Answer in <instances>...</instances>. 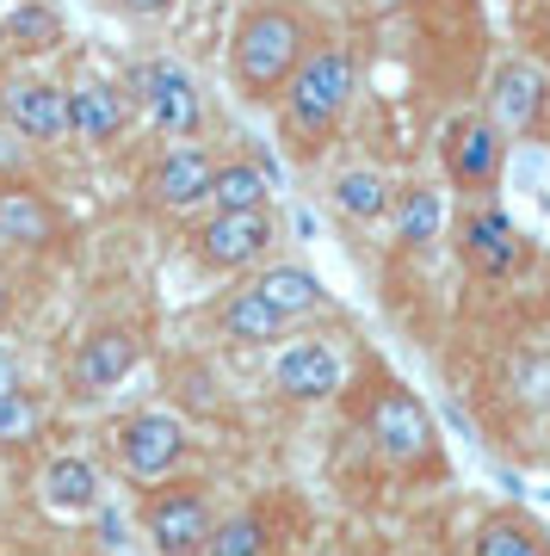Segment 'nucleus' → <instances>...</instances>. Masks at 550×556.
<instances>
[{
  "instance_id": "obj_1",
  "label": "nucleus",
  "mask_w": 550,
  "mask_h": 556,
  "mask_svg": "<svg viewBox=\"0 0 550 556\" xmlns=\"http://www.w3.org/2000/svg\"><path fill=\"white\" fill-rule=\"evenodd\" d=\"M353 87H359L353 50L328 43V50L303 56V62H297V75L285 80V130L315 149V142L340 124V112L353 105Z\"/></svg>"
},
{
  "instance_id": "obj_2",
  "label": "nucleus",
  "mask_w": 550,
  "mask_h": 556,
  "mask_svg": "<svg viewBox=\"0 0 550 556\" xmlns=\"http://www.w3.org/2000/svg\"><path fill=\"white\" fill-rule=\"evenodd\" d=\"M297 62H303V25L291 13H278V7H260L248 13L236 31V80L248 100H273L285 93V80L297 75Z\"/></svg>"
},
{
  "instance_id": "obj_3",
  "label": "nucleus",
  "mask_w": 550,
  "mask_h": 556,
  "mask_svg": "<svg viewBox=\"0 0 550 556\" xmlns=\"http://www.w3.org/2000/svg\"><path fill=\"white\" fill-rule=\"evenodd\" d=\"M273 241H278L273 211H211L192 229V254L211 273H241V266H260L273 254Z\"/></svg>"
},
{
  "instance_id": "obj_4",
  "label": "nucleus",
  "mask_w": 550,
  "mask_h": 556,
  "mask_svg": "<svg viewBox=\"0 0 550 556\" xmlns=\"http://www.w3.org/2000/svg\"><path fill=\"white\" fill-rule=\"evenodd\" d=\"M112 452H118L130 482H167L179 470V457H186V420L161 415V408H142V415L118 420Z\"/></svg>"
},
{
  "instance_id": "obj_5",
  "label": "nucleus",
  "mask_w": 550,
  "mask_h": 556,
  "mask_svg": "<svg viewBox=\"0 0 550 556\" xmlns=\"http://www.w3.org/2000/svg\"><path fill=\"white\" fill-rule=\"evenodd\" d=\"M142 526H149L155 556H198L204 538H211V526H216V514H211V501H204V489L174 482V489H155V495H149Z\"/></svg>"
},
{
  "instance_id": "obj_6",
  "label": "nucleus",
  "mask_w": 550,
  "mask_h": 556,
  "mask_svg": "<svg viewBox=\"0 0 550 556\" xmlns=\"http://www.w3.org/2000/svg\"><path fill=\"white\" fill-rule=\"evenodd\" d=\"M365 427H372L377 452L390 457V464H421V457H433V420L402 383H384L377 390L372 408H365Z\"/></svg>"
},
{
  "instance_id": "obj_7",
  "label": "nucleus",
  "mask_w": 550,
  "mask_h": 556,
  "mask_svg": "<svg viewBox=\"0 0 550 556\" xmlns=\"http://www.w3.org/2000/svg\"><path fill=\"white\" fill-rule=\"evenodd\" d=\"M137 93L149 105V124H155L161 137H198V124H204V105H198V80L179 68V62H142L137 68Z\"/></svg>"
},
{
  "instance_id": "obj_8",
  "label": "nucleus",
  "mask_w": 550,
  "mask_h": 556,
  "mask_svg": "<svg viewBox=\"0 0 550 556\" xmlns=\"http://www.w3.org/2000/svg\"><path fill=\"white\" fill-rule=\"evenodd\" d=\"M439 161L458 192H489L501 174V130L489 118H452L439 137Z\"/></svg>"
},
{
  "instance_id": "obj_9",
  "label": "nucleus",
  "mask_w": 550,
  "mask_h": 556,
  "mask_svg": "<svg viewBox=\"0 0 550 556\" xmlns=\"http://www.w3.org/2000/svg\"><path fill=\"white\" fill-rule=\"evenodd\" d=\"M0 124L25 142L68 137V87H57V80H7L0 87Z\"/></svg>"
},
{
  "instance_id": "obj_10",
  "label": "nucleus",
  "mask_w": 550,
  "mask_h": 556,
  "mask_svg": "<svg viewBox=\"0 0 550 556\" xmlns=\"http://www.w3.org/2000/svg\"><path fill=\"white\" fill-rule=\"evenodd\" d=\"M137 334L130 328H93V334L75 346L68 358V390L75 396H105V390H118L130 371H137Z\"/></svg>"
},
{
  "instance_id": "obj_11",
  "label": "nucleus",
  "mask_w": 550,
  "mask_h": 556,
  "mask_svg": "<svg viewBox=\"0 0 550 556\" xmlns=\"http://www.w3.org/2000/svg\"><path fill=\"white\" fill-rule=\"evenodd\" d=\"M211 174H216V161L204 155V149H192V142H179V149H167V155L149 167L142 192H149L161 211H198V204L211 199Z\"/></svg>"
},
{
  "instance_id": "obj_12",
  "label": "nucleus",
  "mask_w": 550,
  "mask_h": 556,
  "mask_svg": "<svg viewBox=\"0 0 550 556\" xmlns=\"http://www.w3.org/2000/svg\"><path fill=\"white\" fill-rule=\"evenodd\" d=\"M124 124H130V105H124V93L112 80L93 75V80H80V87H68V137H75L80 149L118 142Z\"/></svg>"
},
{
  "instance_id": "obj_13",
  "label": "nucleus",
  "mask_w": 550,
  "mask_h": 556,
  "mask_svg": "<svg viewBox=\"0 0 550 556\" xmlns=\"http://www.w3.org/2000/svg\"><path fill=\"white\" fill-rule=\"evenodd\" d=\"M273 383L291 402H328L340 390L335 346H328V340H291V346L273 358Z\"/></svg>"
},
{
  "instance_id": "obj_14",
  "label": "nucleus",
  "mask_w": 550,
  "mask_h": 556,
  "mask_svg": "<svg viewBox=\"0 0 550 556\" xmlns=\"http://www.w3.org/2000/svg\"><path fill=\"white\" fill-rule=\"evenodd\" d=\"M464 260H471L483 278H508L520 260H526V236L513 229V217L501 204H483L464 217Z\"/></svg>"
},
{
  "instance_id": "obj_15",
  "label": "nucleus",
  "mask_w": 550,
  "mask_h": 556,
  "mask_svg": "<svg viewBox=\"0 0 550 556\" xmlns=\"http://www.w3.org/2000/svg\"><path fill=\"white\" fill-rule=\"evenodd\" d=\"M62 229L57 204L38 199L32 186H0V241L7 248H50Z\"/></svg>"
},
{
  "instance_id": "obj_16",
  "label": "nucleus",
  "mask_w": 550,
  "mask_h": 556,
  "mask_svg": "<svg viewBox=\"0 0 550 556\" xmlns=\"http://www.w3.org/2000/svg\"><path fill=\"white\" fill-rule=\"evenodd\" d=\"M495 130H532L538 112H545V75L526 68V62H508V68H495Z\"/></svg>"
},
{
  "instance_id": "obj_17",
  "label": "nucleus",
  "mask_w": 550,
  "mask_h": 556,
  "mask_svg": "<svg viewBox=\"0 0 550 556\" xmlns=\"http://www.w3.org/2000/svg\"><path fill=\"white\" fill-rule=\"evenodd\" d=\"M38 501L50 514H93L99 507V470L87 457H50L38 470Z\"/></svg>"
},
{
  "instance_id": "obj_18",
  "label": "nucleus",
  "mask_w": 550,
  "mask_h": 556,
  "mask_svg": "<svg viewBox=\"0 0 550 556\" xmlns=\"http://www.w3.org/2000/svg\"><path fill=\"white\" fill-rule=\"evenodd\" d=\"M216 328H223V340H236V346H273V340H285L291 321L278 316L260 291H229L223 309H216Z\"/></svg>"
},
{
  "instance_id": "obj_19",
  "label": "nucleus",
  "mask_w": 550,
  "mask_h": 556,
  "mask_svg": "<svg viewBox=\"0 0 550 556\" xmlns=\"http://www.w3.org/2000/svg\"><path fill=\"white\" fill-rule=\"evenodd\" d=\"M248 291H260V298L273 303L285 321L297 316H315L322 303H328V291H322V278L310 273V266H291V260H278V266H266V273L248 285Z\"/></svg>"
},
{
  "instance_id": "obj_20",
  "label": "nucleus",
  "mask_w": 550,
  "mask_h": 556,
  "mask_svg": "<svg viewBox=\"0 0 550 556\" xmlns=\"http://www.w3.org/2000/svg\"><path fill=\"white\" fill-rule=\"evenodd\" d=\"M266 199H273V174L260 167V161H223L211 174V199L216 211H266Z\"/></svg>"
},
{
  "instance_id": "obj_21",
  "label": "nucleus",
  "mask_w": 550,
  "mask_h": 556,
  "mask_svg": "<svg viewBox=\"0 0 550 556\" xmlns=\"http://www.w3.org/2000/svg\"><path fill=\"white\" fill-rule=\"evenodd\" d=\"M390 179L377 174V167H347V174L335 179V211L340 217H353V223H377V217H390Z\"/></svg>"
},
{
  "instance_id": "obj_22",
  "label": "nucleus",
  "mask_w": 550,
  "mask_h": 556,
  "mask_svg": "<svg viewBox=\"0 0 550 556\" xmlns=\"http://www.w3.org/2000/svg\"><path fill=\"white\" fill-rule=\"evenodd\" d=\"M62 38V13L50 7V0H20L7 20H0V43H13V50H50V43Z\"/></svg>"
},
{
  "instance_id": "obj_23",
  "label": "nucleus",
  "mask_w": 550,
  "mask_h": 556,
  "mask_svg": "<svg viewBox=\"0 0 550 556\" xmlns=\"http://www.w3.org/2000/svg\"><path fill=\"white\" fill-rule=\"evenodd\" d=\"M439 229H446V204H439V192L409 186V192L396 199V241H402V248H427V241H439Z\"/></svg>"
},
{
  "instance_id": "obj_24",
  "label": "nucleus",
  "mask_w": 550,
  "mask_h": 556,
  "mask_svg": "<svg viewBox=\"0 0 550 556\" xmlns=\"http://www.w3.org/2000/svg\"><path fill=\"white\" fill-rule=\"evenodd\" d=\"M476 556H550L538 526L520 514H495L483 532H476Z\"/></svg>"
},
{
  "instance_id": "obj_25",
  "label": "nucleus",
  "mask_w": 550,
  "mask_h": 556,
  "mask_svg": "<svg viewBox=\"0 0 550 556\" xmlns=\"http://www.w3.org/2000/svg\"><path fill=\"white\" fill-rule=\"evenodd\" d=\"M273 532H266V519L260 514H229L216 519L211 538H204V556H266Z\"/></svg>"
},
{
  "instance_id": "obj_26",
  "label": "nucleus",
  "mask_w": 550,
  "mask_h": 556,
  "mask_svg": "<svg viewBox=\"0 0 550 556\" xmlns=\"http://www.w3.org/2000/svg\"><path fill=\"white\" fill-rule=\"evenodd\" d=\"M38 420H43V408L32 390H0V439L7 445H25V439L38 433Z\"/></svg>"
},
{
  "instance_id": "obj_27",
  "label": "nucleus",
  "mask_w": 550,
  "mask_h": 556,
  "mask_svg": "<svg viewBox=\"0 0 550 556\" xmlns=\"http://www.w3.org/2000/svg\"><path fill=\"white\" fill-rule=\"evenodd\" d=\"M25 167V142L13 137V130H7V124H0V179H13Z\"/></svg>"
},
{
  "instance_id": "obj_28",
  "label": "nucleus",
  "mask_w": 550,
  "mask_h": 556,
  "mask_svg": "<svg viewBox=\"0 0 550 556\" xmlns=\"http://www.w3.org/2000/svg\"><path fill=\"white\" fill-rule=\"evenodd\" d=\"M0 390H20V353H13V340H0Z\"/></svg>"
},
{
  "instance_id": "obj_29",
  "label": "nucleus",
  "mask_w": 550,
  "mask_h": 556,
  "mask_svg": "<svg viewBox=\"0 0 550 556\" xmlns=\"http://www.w3.org/2000/svg\"><path fill=\"white\" fill-rule=\"evenodd\" d=\"M124 7H130V13H161L167 0H124Z\"/></svg>"
},
{
  "instance_id": "obj_30",
  "label": "nucleus",
  "mask_w": 550,
  "mask_h": 556,
  "mask_svg": "<svg viewBox=\"0 0 550 556\" xmlns=\"http://www.w3.org/2000/svg\"><path fill=\"white\" fill-rule=\"evenodd\" d=\"M13 309V285H7V273H0V316Z\"/></svg>"
},
{
  "instance_id": "obj_31",
  "label": "nucleus",
  "mask_w": 550,
  "mask_h": 556,
  "mask_svg": "<svg viewBox=\"0 0 550 556\" xmlns=\"http://www.w3.org/2000/svg\"><path fill=\"white\" fill-rule=\"evenodd\" d=\"M545 43H550V13H545Z\"/></svg>"
}]
</instances>
